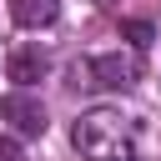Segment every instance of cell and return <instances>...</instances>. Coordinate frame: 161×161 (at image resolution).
<instances>
[{"label": "cell", "mask_w": 161, "mask_h": 161, "mask_svg": "<svg viewBox=\"0 0 161 161\" xmlns=\"http://www.w3.org/2000/svg\"><path fill=\"white\" fill-rule=\"evenodd\" d=\"M0 121L15 131V136H45V106H40V96H30V91H10L5 101H0Z\"/></svg>", "instance_id": "3"}, {"label": "cell", "mask_w": 161, "mask_h": 161, "mask_svg": "<svg viewBox=\"0 0 161 161\" xmlns=\"http://www.w3.org/2000/svg\"><path fill=\"white\" fill-rule=\"evenodd\" d=\"M0 161H25V151H20V141L10 131H0Z\"/></svg>", "instance_id": "7"}, {"label": "cell", "mask_w": 161, "mask_h": 161, "mask_svg": "<svg viewBox=\"0 0 161 161\" xmlns=\"http://www.w3.org/2000/svg\"><path fill=\"white\" fill-rule=\"evenodd\" d=\"M5 70H10V80H15V91H30L35 80H45V70H50V55H45L40 45H20V50H10V60H5Z\"/></svg>", "instance_id": "4"}, {"label": "cell", "mask_w": 161, "mask_h": 161, "mask_svg": "<svg viewBox=\"0 0 161 161\" xmlns=\"http://www.w3.org/2000/svg\"><path fill=\"white\" fill-rule=\"evenodd\" d=\"M96 5H101V10H116V5H121V0H96Z\"/></svg>", "instance_id": "8"}, {"label": "cell", "mask_w": 161, "mask_h": 161, "mask_svg": "<svg viewBox=\"0 0 161 161\" xmlns=\"http://www.w3.org/2000/svg\"><path fill=\"white\" fill-rule=\"evenodd\" d=\"M10 20L20 30H45L60 20V0H10Z\"/></svg>", "instance_id": "5"}, {"label": "cell", "mask_w": 161, "mask_h": 161, "mask_svg": "<svg viewBox=\"0 0 161 161\" xmlns=\"http://www.w3.org/2000/svg\"><path fill=\"white\" fill-rule=\"evenodd\" d=\"M70 141H75V151H80L86 161H131V156H136L131 121H126L121 111H111V106L86 111V116L75 121Z\"/></svg>", "instance_id": "1"}, {"label": "cell", "mask_w": 161, "mask_h": 161, "mask_svg": "<svg viewBox=\"0 0 161 161\" xmlns=\"http://www.w3.org/2000/svg\"><path fill=\"white\" fill-rule=\"evenodd\" d=\"M126 40H131L136 50H146V45L156 40V25H151V20H126Z\"/></svg>", "instance_id": "6"}, {"label": "cell", "mask_w": 161, "mask_h": 161, "mask_svg": "<svg viewBox=\"0 0 161 161\" xmlns=\"http://www.w3.org/2000/svg\"><path fill=\"white\" fill-rule=\"evenodd\" d=\"M70 75H75V86H91V91H131L141 80V55L136 50L91 55V60H75Z\"/></svg>", "instance_id": "2"}]
</instances>
